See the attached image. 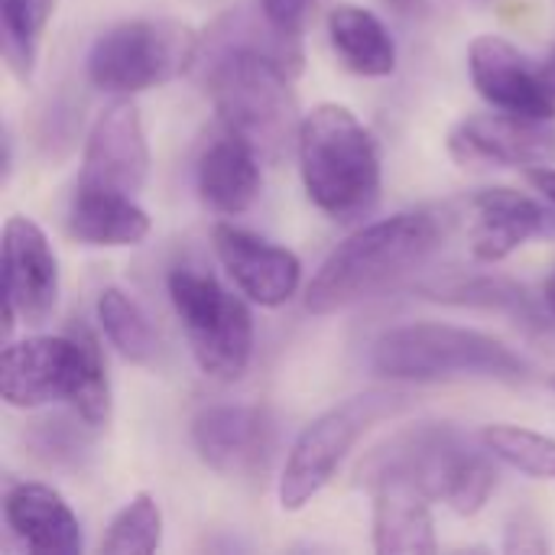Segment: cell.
Returning <instances> with one entry per match:
<instances>
[{"instance_id": "cell-35", "label": "cell", "mask_w": 555, "mask_h": 555, "mask_svg": "<svg viewBox=\"0 0 555 555\" xmlns=\"http://www.w3.org/2000/svg\"><path fill=\"white\" fill-rule=\"evenodd\" d=\"M550 387H553V390H555V374H553V377H550Z\"/></svg>"}, {"instance_id": "cell-17", "label": "cell", "mask_w": 555, "mask_h": 555, "mask_svg": "<svg viewBox=\"0 0 555 555\" xmlns=\"http://www.w3.org/2000/svg\"><path fill=\"white\" fill-rule=\"evenodd\" d=\"M68 234L91 247H137L150 237V215L133 195L78 182L65 215Z\"/></svg>"}, {"instance_id": "cell-9", "label": "cell", "mask_w": 555, "mask_h": 555, "mask_svg": "<svg viewBox=\"0 0 555 555\" xmlns=\"http://www.w3.org/2000/svg\"><path fill=\"white\" fill-rule=\"evenodd\" d=\"M3 338L13 325H42L59 306V260L46 231L23 215L3 224Z\"/></svg>"}, {"instance_id": "cell-31", "label": "cell", "mask_w": 555, "mask_h": 555, "mask_svg": "<svg viewBox=\"0 0 555 555\" xmlns=\"http://www.w3.org/2000/svg\"><path fill=\"white\" fill-rule=\"evenodd\" d=\"M546 550H550V543L530 517H520L507 527L504 553H546Z\"/></svg>"}, {"instance_id": "cell-2", "label": "cell", "mask_w": 555, "mask_h": 555, "mask_svg": "<svg viewBox=\"0 0 555 555\" xmlns=\"http://www.w3.org/2000/svg\"><path fill=\"white\" fill-rule=\"evenodd\" d=\"M296 156L309 202L328 218L354 221L377 205L380 150L345 104H319L302 117Z\"/></svg>"}, {"instance_id": "cell-29", "label": "cell", "mask_w": 555, "mask_h": 555, "mask_svg": "<svg viewBox=\"0 0 555 555\" xmlns=\"http://www.w3.org/2000/svg\"><path fill=\"white\" fill-rule=\"evenodd\" d=\"M498 488V468H494V455L485 452H472V459L465 462L462 475L455 478L446 504L459 514V517H475L494 494Z\"/></svg>"}, {"instance_id": "cell-7", "label": "cell", "mask_w": 555, "mask_h": 555, "mask_svg": "<svg viewBox=\"0 0 555 555\" xmlns=\"http://www.w3.org/2000/svg\"><path fill=\"white\" fill-rule=\"evenodd\" d=\"M198 33L179 20H127L104 29L88 49V81L111 94L166 85L195 65Z\"/></svg>"}, {"instance_id": "cell-30", "label": "cell", "mask_w": 555, "mask_h": 555, "mask_svg": "<svg viewBox=\"0 0 555 555\" xmlns=\"http://www.w3.org/2000/svg\"><path fill=\"white\" fill-rule=\"evenodd\" d=\"M260 3H263L267 16H270L280 29L296 33V36H302L306 20H309V13H312V7H315V0H260Z\"/></svg>"}, {"instance_id": "cell-22", "label": "cell", "mask_w": 555, "mask_h": 555, "mask_svg": "<svg viewBox=\"0 0 555 555\" xmlns=\"http://www.w3.org/2000/svg\"><path fill=\"white\" fill-rule=\"evenodd\" d=\"M423 293L436 302L468 306V309H485V312H507L520 319L524 325H543L527 286L507 276H452L442 283H426Z\"/></svg>"}, {"instance_id": "cell-19", "label": "cell", "mask_w": 555, "mask_h": 555, "mask_svg": "<svg viewBox=\"0 0 555 555\" xmlns=\"http://www.w3.org/2000/svg\"><path fill=\"white\" fill-rule=\"evenodd\" d=\"M543 228L546 211L540 202L514 189H485L475 198L472 254L481 263H501Z\"/></svg>"}, {"instance_id": "cell-10", "label": "cell", "mask_w": 555, "mask_h": 555, "mask_svg": "<svg viewBox=\"0 0 555 555\" xmlns=\"http://www.w3.org/2000/svg\"><path fill=\"white\" fill-rule=\"evenodd\" d=\"M449 153L462 166H553L555 130L550 120L524 114H472L449 133Z\"/></svg>"}, {"instance_id": "cell-11", "label": "cell", "mask_w": 555, "mask_h": 555, "mask_svg": "<svg viewBox=\"0 0 555 555\" xmlns=\"http://www.w3.org/2000/svg\"><path fill=\"white\" fill-rule=\"evenodd\" d=\"M146 176H150V143L143 133L140 111L130 98H117L91 124L78 182L137 195L146 185Z\"/></svg>"}, {"instance_id": "cell-4", "label": "cell", "mask_w": 555, "mask_h": 555, "mask_svg": "<svg viewBox=\"0 0 555 555\" xmlns=\"http://www.w3.org/2000/svg\"><path fill=\"white\" fill-rule=\"evenodd\" d=\"M371 364L380 377L410 384H439L465 377L498 384L530 380V364L501 338L446 322H416L384 332L374 345Z\"/></svg>"}, {"instance_id": "cell-13", "label": "cell", "mask_w": 555, "mask_h": 555, "mask_svg": "<svg viewBox=\"0 0 555 555\" xmlns=\"http://www.w3.org/2000/svg\"><path fill=\"white\" fill-rule=\"evenodd\" d=\"M75 338L65 335H33L23 341H7L0 354V393L16 410H36L55 400L68 403L75 380Z\"/></svg>"}, {"instance_id": "cell-6", "label": "cell", "mask_w": 555, "mask_h": 555, "mask_svg": "<svg viewBox=\"0 0 555 555\" xmlns=\"http://www.w3.org/2000/svg\"><path fill=\"white\" fill-rule=\"evenodd\" d=\"M169 299L202 374L221 384L241 380L254 358V315L247 302L195 267L169 273Z\"/></svg>"}, {"instance_id": "cell-20", "label": "cell", "mask_w": 555, "mask_h": 555, "mask_svg": "<svg viewBox=\"0 0 555 555\" xmlns=\"http://www.w3.org/2000/svg\"><path fill=\"white\" fill-rule=\"evenodd\" d=\"M374 494V550L380 555H429L439 550L429 498L410 485H380Z\"/></svg>"}, {"instance_id": "cell-18", "label": "cell", "mask_w": 555, "mask_h": 555, "mask_svg": "<svg viewBox=\"0 0 555 555\" xmlns=\"http://www.w3.org/2000/svg\"><path fill=\"white\" fill-rule=\"evenodd\" d=\"M198 195L218 215H244L260 195V156L237 133L224 130L198 156Z\"/></svg>"}, {"instance_id": "cell-28", "label": "cell", "mask_w": 555, "mask_h": 555, "mask_svg": "<svg viewBox=\"0 0 555 555\" xmlns=\"http://www.w3.org/2000/svg\"><path fill=\"white\" fill-rule=\"evenodd\" d=\"M88 426L81 416L72 420H42L33 423V429L26 433V446L33 452V459H39L49 468H81V462L88 459L91 439L81 429Z\"/></svg>"}, {"instance_id": "cell-33", "label": "cell", "mask_w": 555, "mask_h": 555, "mask_svg": "<svg viewBox=\"0 0 555 555\" xmlns=\"http://www.w3.org/2000/svg\"><path fill=\"white\" fill-rule=\"evenodd\" d=\"M540 75H543L546 88H550V91H553V94H555V49H553V52H550V59H546V62L540 65Z\"/></svg>"}, {"instance_id": "cell-26", "label": "cell", "mask_w": 555, "mask_h": 555, "mask_svg": "<svg viewBox=\"0 0 555 555\" xmlns=\"http://www.w3.org/2000/svg\"><path fill=\"white\" fill-rule=\"evenodd\" d=\"M159 543H163V511L153 494L140 491L114 514L98 550L104 555H150L159 550Z\"/></svg>"}, {"instance_id": "cell-24", "label": "cell", "mask_w": 555, "mask_h": 555, "mask_svg": "<svg viewBox=\"0 0 555 555\" xmlns=\"http://www.w3.org/2000/svg\"><path fill=\"white\" fill-rule=\"evenodd\" d=\"M72 338H75V380H72V393H68V406L75 410V416H81L88 423V429H104L111 423V380H107V364L101 354L98 338L91 335L88 325H68Z\"/></svg>"}, {"instance_id": "cell-15", "label": "cell", "mask_w": 555, "mask_h": 555, "mask_svg": "<svg viewBox=\"0 0 555 555\" xmlns=\"http://www.w3.org/2000/svg\"><path fill=\"white\" fill-rule=\"evenodd\" d=\"M273 426L263 406L221 403L208 406L192 423L198 459L218 475H247L270 452Z\"/></svg>"}, {"instance_id": "cell-23", "label": "cell", "mask_w": 555, "mask_h": 555, "mask_svg": "<svg viewBox=\"0 0 555 555\" xmlns=\"http://www.w3.org/2000/svg\"><path fill=\"white\" fill-rule=\"evenodd\" d=\"M98 322L107 335V341L130 361V364H156L159 361V332L153 328L150 315L140 309V302L117 289L107 286L98 296Z\"/></svg>"}, {"instance_id": "cell-34", "label": "cell", "mask_w": 555, "mask_h": 555, "mask_svg": "<svg viewBox=\"0 0 555 555\" xmlns=\"http://www.w3.org/2000/svg\"><path fill=\"white\" fill-rule=\"evenodd\" d=\"M543 299H546V309H550V315L555 319V270H553V276L546 280V286H543Z\"/></svg>"}, {"instance_id": "cell-1", "label": "cell", "mask_w": 555, "mask_h": 555, "mask_svg": "<svg viewBox=\"0 0 555 555\" xmlns=\"http://www.w3.org/2000/svg\"><path fill=\"white\" fill-rule=\"evenodd\" d=\"M449 224V211L439 208H413L364 224L325 257L306 289V309L332 315L387 293L442 247Z\"/></svg>"}, {"instance_id": "cell-14", "label": "cell", "mask_w": 555, "mask_h": 555, "mask_svg": "<svg viewBox=\"0 0 555 555\" xmlns=\"http://www.w3.org/2000/svg\"><path fill=\"white\" fill-rule=\"evenodd\" d=\"M215 254L234 286L257 306L276 309L286 306L302 283V263L293 250L276 247L244 228L218 224L211 234Z\"/></svg>"}, {"instance_id": "cell-8", "label": "cell", "mask_w": 555, "mask_h": 555, "mask_svg": "<svg viewBox=\"0 0 555 555\" xmlns=\"http://www.w3.org/2000/svg\"><path fill=\"white\" fill-rule=\"evenodd\" d=\"M472 452L475 449L452 423H420L374 446L361 459L354 478L367 491L380 485H410L429 501L446 504Z\"/></svg>"}, {"instance_id": "cell-32", "label": "cell", "mask_w": 555, "mask_h": 555, "mask_svg": "<svg viewBox=\"0 0 555 555\" xmlns=\"http://www.w3.org/2000/svg\"><path fill=\"white\" fill-rule=\"evenodd\" d=\"M527 179H530V185L550 202L555 208V169L553 166H537V169H530L527 172Z\"/></svg>"}, {"instance_id": "cell-5", "label": "cell", "mask_w": 555, "mask_h": 555, "mask_svg": "<svg viewBox=\"0 0 555 555\" xmlns=\"http://www.w3.org/2000/svg\"><path fill=\"white\" fill-rule=\"evenodd\" d=\"M413 406V397L406 390L393 387H374L364 393H354L322 416H315L293 442L283 478H280V507L286 514L302 511L338 472V465L348 459V452L371 433L377 423L393 420Z\"/></svg>"}, {"instance_id": "cell-21", "label": "cell", "mask_w": 555, "mask_h": 555, "mask_svg": "<svg viewBox=\"0 0 555 555\" xmlns=\"http://www.w3.org/2000/svg\"><path fill=\"white\" fill-rule=\"evenodd\" d=\"M328 39L338 62L364 78H387L397 68V42L374 10L338 3L328 13Z\"/></svg>"}, {"instance_id": "cell-12", "label": "cell", "mask_w": 555, "mask_h": 555, "mask_svg": "<svg viewBox=\"0 0 555 555\" xmlns=\"http://www.w3.org/2000/svg\"><path fill=\"white\" fill-rule=\"evenodd\" d=\"M468 72L472 85L494 111L540 120L555 117V94L546 88L540 68H533L530 59L504 36H478L468 46Z\"/></svg>"}, {"instance_id": "cell-16", "label": "cell", "mask_w": 555, "mask_h": 555, "mask_svg": "<svg viewBox=\"0 0 555 555\" xmlns=\"http://www.w3.org/2000/svg\"><path fill=\"white\" fill-rule=\"evenodd\" d=\"M7 530L36 555L81 553V524L65 498L39 481H20L3 498Z\"/></svg>"}, {"instance_id": "cell-25", "label": "cell", "mask_w": 555, "mask_h": 555, "mask_svg": "<svg viewBox=\"0 0 555 555\" xmlns=\"http://www.w3.org/2000/svg\"><path fill=\"white\" fill-rule=\"evenodd\" d=\"M55 0H0V36L3 59L16 78H29L36 68V52L42 29L52 16Z\"/></svg>"}, {"instance_id": "cell-27", "label": "cell", "mask_w": 555, "mask_h": 555, "mask_svg": "<svg viewBox=\"0 0 555 555\" xmlns=\"http://www.w3.org/2000/svg\"><path fill=\"white\" fill-rule=\"evenodd\" d=\"M481 446L504 465L530 475V478H543L555 481V439L533 433V429H520V426H485L481 429Z\"/></svg>"}, {"instance_id": "cell-3", "label": "cell", "mask_w": 555, "mask_h": 555, "mask_svg": "<svg viewBox=\"0 0 555 555\" xmlns=\"http://www.w3.org/2000/svg\"><path fill=\"white\" fill-rule=\"evenodd\" d=\"M195 75L211 94L224 130L247 140L260 159L280 163L299 137L293 75L260 52H221L195 62Z\"/></svg>"}]
</instances>
